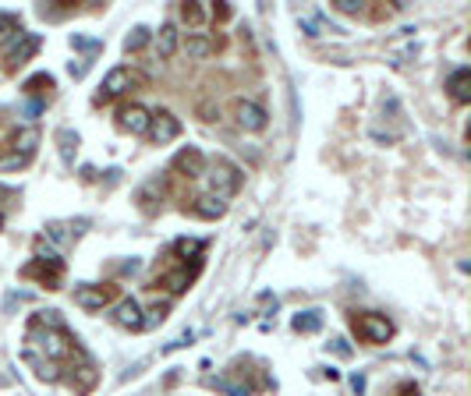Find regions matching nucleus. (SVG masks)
Returning <instances> with one entry per match:
<instances>
[{"label":"nucleus","mask_w":471,"mask_h":396,"mask_svg":"<svg viewBox=\"0 0 471 396\" xmlns=\"http://www.w3.org/2000/svg\"><path fill=\"white\" fill-rule=\"evenodd\" d=\"M28 343H36L39 354H46V361H68V357H82L85 350L78 347V340L71 337V332L64 326H39L36 319L28 322V332H25Z\"/></svg>","instance_id":"1"},{"label":"nucleus","mask_w":471,"mask_h":396,"mask_svg":"<svg viewBox=\"0 0 471 396\" xmlns=\"http://www.w3.org/2000/svg\"><path fill=\"white\" fill-rule=\"evenodd\" d=\"M205 185H210V191H205V195H213V198L227 202L234 191L241 188V170L234 167L230 160L216 156V160L210 163V170H205Z\"/></svg>","instance_id":"2"},{"label":"nucleus","mask_w":471,"mask_h":396,"mask_svg":"<svg viewBox=\"0 0 471 396\" xmlns=\"http://www.w3.org/2000/svg\"><path fill=\"white\" fill-rule=\"evenodd\" d=\"M351 329L362 343H387L394 337V322L387 315H376V312H362V315H351Z\"/></svg>","instance_id":"3"},{"label":"nucleus","mask_w":471,"mask_h":396,"mask_svg":"<svg viewBox=\"0 0 471 396\" xmlns=\"http://www.w3.org/2000/svg\"><path fill=\"white\" fill-rule=\"evenodd\" d=\"M117 294H121V290H117L113 283H82L75 290V304L85 308V312H103L107 304L117 301Z\"/></svg>","instance_id":"4"},{"label":"nucleus","mask_w":471,"mask_h":396,"mask_svg":"<svg viewBox=\"0 0 471 396\" xmlns=\"http://www.w3.org/2000/svg\"><path fill=\"white\" fill-rule=\"evenodd\" d=\"M39 53V36L36 32H18V36H11V43L4 46V64H8V71H18L21 64H28Z\"/></svg>","instance_id":"5"},{"label":"nucleus","mask_w":471,"mask_h":396,"mask_svg":"<svg viewBox=\"0 0 471 396\" xmlns=\"http://www.w3.org/2000/svg\"><path fill=\"white\" fill-rule=\"evenodd\" d=\"M25 280H39L46 290H61V280H64V262H43V258H33L25 269H21Z\"/></svg>","instance_id":"6"},{"label":"nucleus","mask_w":471,"mask_h":396,"mask_svg":"<svg viewBox=\"0 0 471 396\" xmlns=\"http://www.w3.org/2000/svg\"><path fill=\"white\" fill-rule=\"evenodd\" d=\"M149 138L156 142V145H167V142H174L181 135V120L174 117L170 110H156V113H149Z\"/></svg>","instance_id":"7"},{"label":"nucleus","mask_w":471,"mask_h":396,"mask_svg":"<svg viewBox=\"0 0 471 396\" xmlns=\"http://www.w3.org/2000/svg\"><path fill=\"white\" fill-rule=\"evenodd\" d=\"M234 120H238L241 131H262L266 128V110L252 100H238L234 103Z\"/></svg>","instance_id":"8"},{"label":"nucleus","mask_w":471,"mask_h":396,"mask_svg":"<svg viewBox=\"0 0 471 396\" xmlns=\"http://www.w3.org/2000/svg\"><path fill=\"white\" fill-rule=\"evenodd\" d=\"M170 170L174 173H181V177H202L205 173V156L195 149V145H188V149H181L178 156H174V163H170Z\"/></svg>","instance_id":"9"},{"label":"nucleus","mask_w":471,"mask_h":396,"mask_svg":"<svg viewBox=\"0 0 471 396\" xmlns=\"http://www.w3.org/2000/svg\"><path fill=\"white\" fill-rule=\"evenodd\" d=\"M124 88H131V71H128V68H113V71L103 78V85H100L96 103H110V100H117V96L124 93Z\"/></svg>","instance_id":"10"},{"label":"nucleus","mask_w":471,"mask_h":396,"mask_svg":"<svg viewBox=\"0 0 471 396\" xmlns=\"http://www.w3.org/2000/svg\"><path fill=\"white\" fill-rule=\"evenodd\" d=\"M110 319L121 326V329H142V304L135 301V297H121L113 304V312H110Z\"/></svg>","instance_id":"11"},{"label":"nucleus","mask_w":471,"mask_h":396,"mask_svg":"<svg viewBox=\"0 0 471 396\" xmlns=\"http://www.w3.org/2000/svg\"><path fill=\"white\" fill-rule=\"evenodd\" d=\"M117 128L131 131V135H145V128H149V110L138 106V103L121 106V110H117Z\"/></svg>","instance_id":"12"},{"label":"nucleus","mask_w":471,"mask_h":396,"mask_svg":"<svg viewBox=\"0 0 471 396\" xmlns=\"http://www.w3.org/2000/svg\"><path fill=\"white\" fill-rule=\"evenodd\" d=\"M210 382H213L216 389H223L227 396H252V389H255V386L248 382V375L241 372V364H234L223 379H210Z\"/></svg>","instance_id":"13"},{"label":"nucleus","mask_w":471,"mask_h":396,"mask_svg":"<svg viewBox=\"0 0 471 396\" xmlns=\"http://www.w3.org/2000/svg\"><path fill=\"white\" fill-rule=\"evenodd\" d=\"M185 209L192 212V216H198V220H220L223 212H227V202H220V198H213V195H198V198H192Z\"/></svg>","instance_id":"14"},{"label":"nucleus","mask_w":471,"mask_h":396,"mask_svg":"<svg viewBox=\"0 0 471 396\" xmlns=\"http://www.w3.org/2000/svg\"><path fill=\"white\" fill-rule=\"evenodd\" d=\"M447 88H450V100H454V103H471V71H468V68H457V71L447 78Z\"/></svg>","instance_id":"15"},{"label":"nucleus","mask_w":471,"mask_h":396,"mask_svg":"<svg viewBox=\"0 0 471 396\" xmlns=\"http://www.w3.org/2000/svg\"><path fill=\"white\" fill-rule=\"evenodd\" d=\"M195 272H198V269H188V265H181V269H170L160 283H163L170 294H185V290L192 287V280H195Z\"/></svg>","instance_id":"16"},{"label":"nucleus","mask_w":471,"mask_h":396,"mask_svg":"<svg viewBox=\"0 0 471 396\" xmlns=\"http://www.w3.org/2000/svg\"><path fill=\"white\" fill-rule=\"evenodd\" d=\"M25 96L46 103V100L53 96V75H46V71H43V75H33V78L25 82Z\"/></svg>","instance_id":"17"},{"label":"nucleus","mask_w":471,"mask_h":396,"mask_svg":"<svg viewBox=\"0 0 471 396\" xmlns=\"http://www.w3.org/2000/svg\"><path fill=\"white\" fill-rule=\"evenodd\" d=\"M36 145H39V131H36L33 124H28V128H21V131L11 138V152H18V156H28V160H33Z\"/></svg>","instance_id":"18"},{"label":"nucleus","mask_w":471,"mask_h":396,"mask_svg":"<svg viewBox=\"0 0 471 396\" xmlns=\"http://www.w3.org/2000/svg\"><path fill=\"white\" fill-rule=\"evenodd\" d=\"M202 252H205V241H198V237H178L174 241V255L192 258L195 265H202Z\"/></svg>","instance_id":"19"},{"label":"nucleus","mask_w":471,"mask_h":396,"mask_svg":"<svg viewBox=\"0 0 471 396\" xmlns=\"http://www.w3.org/2000/svg\"><path fill=\"white\" fill-rule=\"evenodd\" d=\"M75 375H78V382H71L75 396H85V393H89V389L96 386V379H100V375H96V364H93L89 357H85V361L78 364V372H75Z\"/></svg>","instance_id":"20"},{"label":"nucleus","mask_w":471,"mask_h":396,"mask_svg":"<svg viewBox=\"0 0 471 396\" xmlns=\"http://www.w3.org/2000/svg\"><path fill=\"white\" fill-rule=\"evenodd\" d=\"M156 50H160V57L167 60V57H174V50H178V25L174 21H167L163 28H160V36H156Z\"/></svg>","instance_id":"21"},{"label":"nucleus","mask_w":471,"mask_h":396,"mask_svg":"<svg viewBox=\"0 0 471 396\" xmlns=\"http://www.w3.org/2000/svg\"><path fill=\"white\" fill-rule=\"evenodd\" d=\"M213 50H216V43L205 39V36H188V39H185V53H188L192 60H205Z\"/></svg>","instance_id":"22"},{"label":"nucleus","mask_w":471,"mask_h":396,"mask_svg":"<svg viewBox=\"0 0 471 396\" xmlns=\"http://www.w3.org/2000/svg\"><path fill=\"white\" fill-rule=\"evenodd\" d=\"M57 142H61V160L71 167L75 163V152H78V135L64 128V131H57Z\"/></svg>","instance_id":"23"},{"label":"nucleus","mask_w":471,"mask_h":396,"mask_svg":"<svg viewBox=\"0 0 471 396\" xmlns=\"http://www.w3.org/2000/svg\"><path fill=\"white\" fill-rule=\"evenodd\" d=\"M290 326H294V332H319L322 315H319V312H298Z\"/></svg>","instance_id":"24"},{"label":"nucleus","mask_w":471,"mask_h":396,"mask_svg":"<svg viewBox=\"0 0 471 396\" xmlns=\"http://www.w3.org/2000/svg\"><path fill=\"white\" fill-rule=\"evenodd\" d=\"M167 315H170V304H167V301L153 304V308H149V312L142 315V329H153V326H160V322H163Z\"/></svg>","instance_id":"25"},{"label":"nucleus","mask_w":471,"mask_h":396,"mask_svg":"<svg viewBox=\"0 0 471 396\" xmlns=\"http://www.w3.org/2000/svg\"><path fill=\"white\" fill-rule=\"evenodd\" d=\"M145 43H149V28H145V25H138V28H131V32H128V39H124V50H128V53H138Z\"/></svg>","instance_id":"26"},{"label":"nucleus","mask_w":471,"mask_h":396,"mask_svg":"<svg viewBox=\"0 0 471 396\" xmlns=\"http://www.w3.org/2000/svg\"><path fill=\"white\" fill-rule=\"evenodd\" d=\"M18 32H21V21H18V15H11V11H0V39L18 36Z\"/></svg>","instance_id":"27"},{"label":"nucleus","mask_w":471,"mask_h":396,"mask_svg":"<svg viewBox=\"0 0 471 396\" xmlns=\"http://www.w3.org/2000/svg\"><path fill=\"white\" fill-rule=\"evenodd\" d=\"M28 167V156H18V152H8V156H0V173H15Z\"/></svg>","instance_id":"28"},{"label":"nucleus","mask_w":471,"mask_h":396,"mask_svg":"<svg viewBox=\"0 0 471 396\" xmlns=\"http://www.w3.org/2000/svg\"><path fill=\"white\" fill-rule=\"evenodd\" d=\"M181 18H185L188 25H202V21H205V8H202V4H181Z\"/></svg>","instance_id":"29"},{"label":"nucleus","mask_w":471,"mask_h":396,"mask_svg":"<svg viewBox=\"0 0 471 396\" xmlns=\"http://www.w3.org/2000/svg\"><path fill=\"white\" fill-rule=\"evenodd\" d=\"M71 46H75V50H89V53L103 50V43H100V39H85V36H71Z\"/></svg>","instance_id":"30"},{"label":"nucleus","mask_w":471,"mask_h":396,"mask_svg":"<svg viewBox=\"0 0 471 396\" xmlns=\"http://www.w3.org/2000/svg\"><path fill=\"white\" fill-rule=\"evenodd\" d=\"M43 110H46V103H43V100H28V103L21 106V113H25V120H36V117H39Z\"/></svg>","instance_id":"31"},{"label":"nucleus","mask_w":471,"mask_h":396,"mask_svg":"<svg viewBox=\"0 0 471 396\" xmlns=\"http://www.w3.org/2000/svg\"><path fill=\"white\" fill-rule=\"evenodd\" d=\"M333 8H337V11H344V15H358V11H362V4H358V0H337Z\"/></svg>","instance_id":"32"},{"label":"nucleus","mask_w":471,"mask_h":396,"mask_svg":"<svg viewBox=\"0 0 471 396\" xmlns=\"http://www.w3.org/2000/svg\"><path fill=\"white\" fill-rule=\"evenodd\" d=\"M89 64H93V60H78V64L71 60V68H68V71H71V78H82L85 71H89Z\"/></svg>","instance_id":"33"},{"label":"nucleus","mask_w":471,"mask_h":396,"mask_svg":"<svg viewBox=\"0 0 471 396\" xmlns=\"http://www.w3.org/2000/svg\"><path fill=\"white\" fill-rule=\"evenodd\" d=\"M351 389H355L358 396L365 393V375H362V372H358V375H351Z\"/></svg>","instance_id":"34"},{"label":"nucleus","mask_w":471,"mask_h":396,"mask_svg":"<svg viewBox=\"0 0 471 396\" xmlns=\"http://www.w3.org/2000/svg\"><path fill=\"white\" fill-rule=\"evenodd\" d=\"M213 18H216V21H227V18H230V8H227V4L213 8Z\"/></svg>","instance_id":"35"},{"label":"nucleus","mask_w":471,"mask_h":396,"mask_svg":"<svg viewBox=\"0 0 471 396\" xmlns=\"http://www.w3.org/2000/svg\"><path fill=\"white\" fill-rule=\"evenodd\" d=\"M330 347H333V350H337V354H340V357H347V354H351V347H347V343H344V340H333V343H330Z\"/></svg>","instance_id":"36"},{"label":"nucleus","mask_w":471,"mask_h":396,"mask_svg":"<svg viewBox=\"0 0 471 396\" xmlns=\"http://www.w3.org/2000/svg\"><path fill=\"white\" fill-rule=\"evenodd\" d=\"M400 396H418V386H404V389H400Z\"/></svg>","instance_id":"37"},{"label":"nucleus","mask_w":471,"mask_h":396,"mask_svg":"<svg viewBox=\"0 0 471 396\" xmlns=\"http://www.w3.org/2000/svg\"><path fill=\"white\" fill-rule=\"evenodd\" d=\"M0 227H4V212H0Z\"/></svg>","instance_id":"38"}]
</instances>
